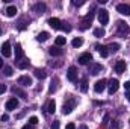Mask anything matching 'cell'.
I'll return each mask as SVG.
<instances>
[{"label": "cell", "instance_id": "6da1fadb", "mask_svg": "<svg viewBox=\"0 0 130 129\" xmlns=\"http://www.w3.org/2000/svg\"><path fill=\"white\" fill-rule=\"evenodd\" d=\"M117 32L120 36H127L130 33V26L126 21H118L117 23Z\"/></svg>", "mask_w": 130, "mask_h": 129}, {"label": "cell", "instance_id": "7a4b0ae2", "mask_svg": "<svg viewBox=\"0 0 130 129\" xmlns=\"http://www.w3.org/2000/svg\"><path fill=\"white\" fill-rule=\"evenodd\" d=\"M77 67H74V65H71V67H68V70H67V79L70 81V82H77Z\"/></svg>", "mask_w": 130, "mask_h": 129}, {"label": "cell", "instance_id": "3957f363", "mask_svg": "<svg viewBox=\"0 0 130 129\" xmlns=\"http://www.w3.org/2000/svg\"><path fill=\"white\" fill-rule=\"evenodd\" d=\"M92 17H94V12H89V14H86V17H85V18L82 20V23H80V31H85V29H88V28L91 26Z\"/></svg>", "mask_w": 130, "mask_h": 129}, {"label": "cell", "instance_id": "277c9868", "mask_svg": "<svg viewBox=\"0 0 130 129\" xmlns=\"http://www.w3.org/2000/svg\"><path fill=\"white\" fill-rule=\"evenodd\" d=\"M74 106H76V100L74 99H70L67 103H64V106H62V114H70L73 109H74Z\"/></svg>", "mask_w": 130, "mask_h": 129}, {"label": "cell", "instance_id": "5b68a950", "mask_svg": "<svg viewBox=\"0 0 130 129\" xmlns=\"http://www.w3.org/2000/svg\"><path fill=\"white\" fill-rule=\"evenodd\" d=\"M98 21H100V24H107L109 23V12L106 9L98 11Z\"/></svg>", "mask_w": 130, "mask_h": 129}, {"label": "cell", "instance_id": "8992f818", "mask_svg": "<svg viewBox=\"0 0 130 129\" xmlns=\"http://www.w3.org/2000/svg\"><path fill=\"white\" fill-rule=\"evenodd\" d=\"M48 26L50 28H53L55 31H59V29H62V23H61V20L59 18H56V17H53V18H48Z\"/></svg>", "mask_w": 130, "mask_h": 129}, {"label": "cell", "instance_id": "52a82bcc", "mask_svg": "<svg viewBox=\"0 0 130 129\" xmlns=\"http://www.w3.org/2000/svg\"><path fill=\"white\" fill-rule=\"evenodd\" d=\"M118 88H120V81H118V79H112V81L109 82V94H110V96L115 94V93L118 91Z\"/></svg>", "mask_w": 130, "mask_h": 129}, {"label": "cell", "instance_id": "ba28073f", "mask_svg": "<svg viewBox=\"0 0 130 129\" xmlns=\"http://www.w3.org/2000/svg\"><path fill=\"white\" fill-rule=\"evenodd\" d=\"M106 84H107V81H106V79H100V81H97V82H95V85H94V91L98 93V94H100V93H103V90L106 88Z\"/></svg>", "mask_w": 130, "mask_h": 129}, {"label": "cell", "instance_id": "9c48e42d", "mask_svg": "<svg viewBox=\"0 0 130 129\" xmlns=\"http://www.w3.org/2000/svg\"><path fill=\"white\" fill-rule=\"evenodd\" d=\"M91 61H92V55L91 53H82L80 56H79V62L82 65H86V64H91Z\"/></svg>", "mask_w": 130, "mask_h": 129}, {"label": "cell", "instance_id": "30bf717a", "mask_svg": "<svg viewBox=\"0 0 130 129\" xmlns=\"http://www.w3.org/2000/svg\"><path fill=\"white\" fill-rule=\"evenodd\" d=\"M0 52H2V55H3L5 58H9V56H11V44H9V41H5V43L2 44Z\"/></svg>", "mask_w": 130, "mask_h": 129}, {"label": "cell", "instance_id": "8fae6325", "mask_svg": "<svg viewBox=\"0 0 130 129\" xmlns=\"http://www.w3.org/2000/svg\"><path fill=\"white\" fill-rule=\"evenodd\" d=\"M117 11L120 12V14H123V15H130V5H126V3H120L118 6H117Z\"/></svg>", "mask_w": 130, "mask_h": 129}, {"label": "cell", "instance_id": "7c38bea8", "mask_svg": "<svg viewBox=\"0 0 130 129\" xmlns=\"http://www.w3.org/2000/svg\"><path fill=\"white\" fill-rule=\"evenodd\" d=\"M101 70H103V65L101 64H95V62L89 64V73L92 76H97L98 73H101Z\"/></svg>", "mask_w": 130, "mask_h": 129}, {"label": "cell", "instance_id": "4fadbf2b", "mask_svg": "<svg viewBox=\"0 0 130 129\" xmlns=\"http://www.w3.org/2000/svg\"><path fill=\"white\" fill-rule=\"evenodd\" d=\"M17 106H18V100H17V97H11V99L6 102V109H9V111L17 109Z\"/></svg>", "mask_w": 130, "mask_h": 129}, {"label": "cell", "instance_id": "5bb4252c", "mask_svg": "<svg viewBox=\"0 0 130 129\" xmlns=\"http://www.w3.org/2000/svg\"><path fill=\"white\" fill-rule=\"evenodd\" d=\"M18 85L30 87V85H32V79H30L29 76H20V78H18Z\"/></svg>", "mask_w": 130, "mask_h": 129}, {"label": "cell", "instance_id": "9a60e30c", "mask_svg": "<svg viewBox=\"0 0 130 129\" xmlns=\"http://www.w3.org/2000/svg\"><path fill=\"white\" fill-rule=\"evenodd\" d=\"M126 68H127V65H126V61H117V64H115V71L117 73H124L126 71Z\"/></svg>", "mask_w": 130, "mask_h": 129}, {"label": "cell", "instance_id": "2e32d148", "mask_svg": "<svg viewBox=\"0 0 130 129\" xmlns=\"http://www.w3.org/2000/svg\"><path fill=\"white\" fill-rule=\"evenodd\" d=\"M23 56H24V52H23L21 46H20V44H17V46H15V61H17V62H18V61H21V59H23Z\"/></svg>", "mask_w": 130, "mask_h": 129}, {"label": "cell", "instance_id": "e0dca14e", "mask_svg": "<svg viewBox=\"0 0 130 129\" xmlns=\"http://www.w3.org/2000/svg\"><path fill=\"white\" fill-rule=\"evenodd\" d=\"M48 53H50L52 56H62V55H64V50L56 46V47H50V49H48Z\"/></svg>", "mask_w": 130, "mask_h": 129}, {"label": "cell", "instance_id": "ac0fdd59", "mask_svg": "<svg viewBox=\"0 0 130 129\" xmlns=\"http://www.w3.org/2000/svg\"><path fill=\"white\" fill-rule=\"evenodd\" d=\"M95 47H97V50L100 52V55H101L103 58H107V56H109V49H107V46H98L97 44Z\"/></svg>", "mask_w": 130, "mask_h": 129}, {"label": "cell", "instance_id": "d6986e66", "mask_svg": "<svg viewBox=\"0 0 130 129\" xmlns=\"http://www.w3.org/2000/svg\"><path fill=\"white\" fill-rule=\"evenodd\" d=\"M17 12H18V11H17V8H15V6H8V8H6V11H5V14H6L8 17H15V15H17Z\"/></svg>", "mask_w": 130, "mask_h": 129}, {"label": "cell", "instance_id": "ffe728a7", "mask_svg": "<svg viewBox=\"0 0 130 129\" xmlns=\"http://www.w3.org/2000/svg\"><path fill=\"white\" fill-rule=\"evenodd\" d=\"M33 11L42 14V12L45 11V3H35V5H33Z\"/></svg>", "mask_w": 130, "mask_h": 129}, {"label": "cell", "instance_id": "44dd1931", "mask_svg": "<svg viewBox=\"0 0 130 129\" xmlns=\"http://www.w3.org/2000/svg\"><path fill=\"white\" fill-rule=\"evenodd\" d=\"M12 93L17 94V96H20L21 99H26V97H27V94H26L21 88H18V87H14V88H12Z\"/></svg>", "mask_w": 130, "mask_h": 129}, {"label": "cell", "instance_id": "7402d4cb", "mask_svg": "<svg viewBox=\"0 0 130 129\" xmlns=\"http://www.w3.org/2000/svg\"><path fill=\"white\" fill-rule=\"evenodd\" d=\"M45 76H47L45 70H42V68H35V78H38V79H44Z\"/></svg>", "mask_w": 130, "mask_h": 129}, {"label": "cell", "instance_id": "603a6c76", "mask_svg": "<svg viewBox=\"0 0 130 129\" xmlns=\"http://www.w3.org/2000/svg\"><path fill=\"white\" fill-rule=\"evenodd\" d=\"M55 111H56V103H55V100H50L48 105H47V112L48 114H53Z\"/></svg>", "mask_w": 130, "mask_h": 129}, {"label": "cell", "instance_id": "cb8c5ba5", "mask_svg": "<svg viewBox=\"0 0 130 129\" xmlns=\"http://www.w3.org/2000/svg\"><path fill=\"white\" fill-rule=\"evenodd\" d=\"M48 36H50V33H48V32H41V33H38L36 40H38V41H47V40H48Z\"/></svg>", "mask_w": 130, "mask_h": 129}, {"label": "cell", "instance_id": "d4e9b609", "mask_svg": "<svg viewBox=\"0 0 130 129\" xmlns=\"http://www.w3.org/2000/svg\"><path fill=\"white\" fill-rule=\"evenodd\" d=\"M17 67H18V68H21V70H24V68H27V67H29V61H27V59H21V61H18V62H17Z\"/></svg>", "mask_w": 130, "mask_h": 129}, {"label": "cell", "instance_id": "484cf974", "mask_svg": "<svg viewBox=\"0 0 130 129\" xmlns=\"http://www.w3.org/2000/svg\"><path fill=\"white\" fill-rule=\"evenodd\" d=\"M104 29L103 28H97V29H94V36H97V38H101V36H104Z\"/></svg>", "mask_w": 130, "mask_h": 129}, {"label": "cell", "instance_id": "4316f807", "mask_svg": "<svg viewBox=\"0 0 130 129\" xmlns=\"http://www.w3.org/2000/svg\"><path fill=\"white\" fill-rule=\"evenodd\" d=\"M55 43H56V46H58V47H61V46H65V43H67V38H65V36H58Z\"/></svg>", "mask_w": 130, "mask_h": 129}, {"label": "cell", "instance_id": "83f0119b", "mask_svg": "<svg viewBox=\"0 0 130 129\" xmlns=\"http://www.w3.org/2000/svg\"><path fill=\"white\" fill-rule=\"evenodd\" d=\"M71 44H73V47H80V46L83 44V40H82V38H74V40L71 41Z\"/></svg>", "mask_w": 130, "mask_h": 129}, {"label": "cell", "instance_id": "f1b7e54d", "mask_svg": "<svg viewBox=\"0 0 130 129\" xmlns=\"http://www.w3.org/2000/svg\"><path fill=\"white\" fill-rule=\"evenodd\" d=\"M107 49H109V53H110V52H117V50L120 49V44H118V43H112V44L107 46Z\"/></svg>", "mask_w": 130, "mask_h": 129}, {"label": "cell", "instance_id": "f546056e", "mask_svg": "<svg viewBox=\"0 0 130 129\" xmlns=\"http://www.w3.org/2000/svg\"><path fill=\"white\" fill-rule=\"evenodd\" d=\"M80 90H82L83 93H86V91H88V79H86V78H83V79H82V85H80Z\"/></svg>", "mask_w": 130, "mask_h": 129}, {"label": "cell", "instance_id": "4dcf8cb0", "mask_svg": "<svg viewBox=\"0 0 130 129\" xmlns=\"http://www.w3.org/2000/svg\"><path fill=\"white\" fill-rule=\"evenodd\" d=\"M3 73L9 78V76H12V73H14V70H12V67H9V65H6L5 67V70H3Z\"/></svg>", "mask_w": 130, "mask_h": 129}, {"label": "cell", "instance_id": "1f68e13d", "mask_svg": "<svg viewBox=\"0 0 130 129\" xmlns=\"http://www.w3.org/2000/svg\"><path fill=\"white\" fill-rule=\"evenodd\" d=\"M56 84H58V79H53L52 81V85H50V90H48L50 93H55L56 91Z\"/></svg>", "mask_w": 130, "mask_h": 129}, {"label": "cell", "instance_id": "d6a6232c", "mask_svg": "<svg viewBox=\"0 0 130 129\" xmlns=\"http://www.w3.org/2000/svg\"><path fill=\"white\" fill-rule=\"evenodd\" d=\"M36 123H38V119H36L35 115H33V117H30V119H29V125H32V126H35Z\"/></svg>", "mask_w": 130, "mask_h": 129}, {"label": "cell", "instance_id": "836d02e7", "mask_svg": "<svg viewBox=\"0 0 130 129\" xmlns=\"http://www.w3.org/2000/svg\"><path fill=\"white\" fill-rule=\"evenodd\" d=\"M50 129H59V120H55V122L52 123V128Z\"/></svg>", "mask_w": 130, "mask_h": 129}, {"label": "cell", "instance_id": "e575fe53", "mask_svg": "<svg viewBox=\"0 0 130 129\" xmlns=\"http://www.w3.org/2000/svg\"><path fill=\"white\" fill-rule=\"evenodd\" d=\"M6 91V85L5 84H0V94H3Z\"/></svg>", "mask_w": 130, "mask_h": 129}, {"label": "cell", "instance_id": "d590c367", "mask_svg": "<svg viewBox=\"0 0 130 129\" xmlns=\"http://www.w3.org/2000/svg\"><path fill=\"white\" fill-rule=\"evenodd\" d=\"M65 129H76V125H74V123H68V125L65 126Z\"/></svg>", "mask_w": 130, "mask_h": 129}, {"label": "cell", "instance_id": "8d00e7d4", "mask_svg": "<svg viewBox=\"0 0 130 129\" xmlns=\"http://www.w3.org/2000/svg\"><path fill=\"white\" fill-rule=\"evenodd\" d=\"M83 3H85L83 0H80V2H73V5H74V6H82Z\"/></svg>", "mask_w": 130, "mask_h": 129}, {"label": "cell", "instance_id": "74e56055", "mask_svg": "<svg viewBox=\"0 0 130 129\" xmlns=\"http://www.w3.org/2000/svg\"><path fill=\"white\" fill-rule=\"evenodd\" d=\"M8 120H9V115L8 114H3L2 115V122H8Z\"/></svg>", "mask_w": 130, "mask_h": 129}, {"label": "cell", "instance_id": "f35d334b", "mask_svg": "<svg viewBox=\"0 0 130 129\" xmlns=\"http://www.w3.org/2000/svg\"><path fill=\"white\" fill-rule=\"evenodd\" d=\"M124 88H126L127 91H130V81H127V82L124 84Z\"/></svg>", "mask_w": 130, "mask_h": 129}, {"label": "cell", "instance_id": "ab89813d", "mask_svg": "<svg viewBox=\"0 0 130 129\" xmlns=\"http://www.w3.org/2000/svg\"><path fill=\"white\" fill-rule=\"evenodd\" d=\"M21 129H35V128H33L32 125H29V123H27V125H24V126H23Z\"/></svg>", "mask_w": 130, "mask_h": 129}, {"label": "cell", "instance_id": "60d3db41", "mask_svg": "<svg viewBox=\"0 0 130 129\" xmlns=\"http://www.w3.org/2000/svg\"><path fill=\"white\" fill-rule=\"evenodd\" d=\"M126 97H127V100L130 102V91H127V93H126Z\"/></svg>", "mask_w": 130, "mask_h": 129}, {"label": "cell", "instance_id": "b9f144b4", "mask_svg": "<svg viewBox=\"0 0 130 129\" xmlns=\"http://www.w3.org/2000/svg\"><path fill=\"white\" fill-rule=\"evenodd\" d=\"M0 68H3V61H2V58H0Z\"/></svg>", "mask_w": 130, "mask_h": 129}, {"label": "cell", "instance_id": "7bdbcfd3", "mask_svg": "<svg viewBox=\"0 0 130 129\" xmlns=\"http://www.w3.org/2000/svg\"><path fill=\"white\" fill-rule=\"evenodd\" d=\"M80 129H88V126H85V125H82V126H80Z\"/></svg>", "mask_w": 130, "mask_h": 129}, {"label": "cell", "instance_id": "ee69618b", "mask_svg": "<svg viewBox=\"0 0 130 129\" xmlns=\"http://www.w3.org/2000/svg\"><path fill=\"white\" fill-rule=\"evenodd\" d=\"M0 35H2V29H0Z\"/></svg>", "mask_w": 130, "mask_h": 129}, {"label": "cell", "instance_id": "f6af8a7d", "mask_svg": "<svg viewBox=\"0 0 130 129\" xmlns=\"http://www.w3.org/2000/svg\"><path fill=\"white\" fill-rule=\"evenodd\" d=\"M129 123H130V120H129Z\"/></svg>", "mask_w": 130, "mask_h": 129}]
</instances>
